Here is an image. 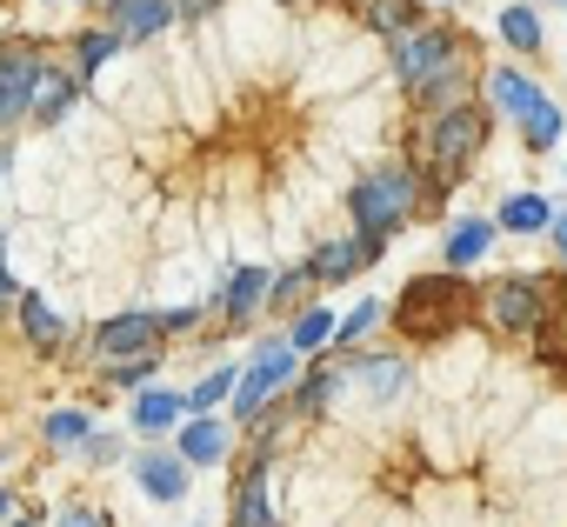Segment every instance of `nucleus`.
Instances as JSON below:
<instances>
[{
    "instance_id": "31",
    "label": "nucleus",
    "mask_w": 567,
    "mask_h": 527,
    "mask_svg": "<svg viewBox=\"0 0 567 527\" xmlns=\"http://www.w3.org/2000/svg\"><path fill=\"white\" fill-rule=\"evenodd\" d=\"M61 527H101V520H94L87 507H68V514H61Z\"/></svg>"
},
{
    "instance_id": "9",
    "label": "nucleus",
    "mask_w": 567,
    "mask_h": 527,
    "mask_svg": "<svg viewBox=\"0 0 567 527\" xmlns=\"http://www.w3.org/2000/svg\"><path fill=\"white\" fill-rule=\"evenodd\" d=\"M174 21V0H114V34L127 41H147Z\"/></svg>"
},
{
    "instance_id": "2",
    "label": "nucleus",
    "mask_w": 567,
    "mask_h": 527,
    "mask_svg": "<svg viewBox=\"0 0 567 527\" xmlns=\"http://www.w3.org/2000/svg\"><path fill=\"white\" fill-rule=\"evenodd\" d=\"M454 68H461V61H454V41H447V34H408V41L394 48V74H401V87H414L421 101H441Z\"/></svg>"
},
{
    "instance_id": "4",
    "label": "nucleus",
    "mask_w": 567,
    "mask_h": 527,
    "mask_svg": "<svg viewBox=\"0 0 567 527\" xmlns=\"http://www.w3.org/2000/svg\"><path fill=\"white\" fill-rule=\"evenodd\" d=\"M481 141H487V114H481V107H447V114L434 121V134H427V154H434L441 180H454V174L481 154Z\"/></svg>"
},
{
    "instance_id": "5",
    "label": "nucleus",
    "mask_w": 567,
    "mask_h": 527,
    "mask_svg": "<svg viewBox=\"0 0 567 527\" xmlns=\"http://www.w3.org/2000/svg\"><path fill=\"white\" fill-rule=\"evenodd\" d=\"M295 354H301L295 341H288V348H280V341H274V348H260L254 374L234 388V421H254V414H260V401H267L274 388H288V381H295Z\"/></svg>"
},
{
    "instance_id": "20",
    "label": "nucleus",
    "mask_w": 567,
    "mask_h": 527,
    "mask_svg": "<svg viewBox=\"0 0 567 527\" xmlns=\"http://www.w3.org/2000/svg\"><path fill=\"white\" fill-rule=\"evenodd\" d=\"M501 220H507L514 234H534V227L547 220V200H540V194H514V200L501 207Z\"/></svg>"
},
{
    "instance_id": "17",
    "label": "nucleus",
    "mask_w": 567,
    "mask_h": 527,
    "mask_svg": "<svg viewBox=\"0 0 567 527\" xmlns=\"http://www.w3.org/2000/svg\"><path fill=\"white\" fill-rule=\"evenodd\" d=\"M481 254H487V220H461L447 234V260H454V268H467V260H481Z\"/></svg>"
},
{
    "instance_id": "11",
    "label": "nucleus",
    "mask_w": 567,
    "mask_h": 527,
    "mask_svg": "<svg viewBox=\"0 0 567 527\" xmlns=\"http://www.w3.org/2000/svg\"><path fill=\"white\" fill-rule=\"evenodd\" d=\"M134 480H141L154 500H181V494H187V461H174V454H147V461L134 467Z\"/></svg>"
},
{
    "instance_id": "18",
    "label": "nucleus",
    "mask_w": 567,
    "mask_h": 527,
    "mask_svg": "<svg viewBox=\"0 0 567 527\" xmlns=\"http://www.w3.org/2000/svg\"><path fill=\"white\" fill-rule=\"evenodd\" d=\"M520 134H527V147H534V154H540V147H554V141H560V107H554V101H540V107L520 121Z\"/></svg>"
},
{
    "instance_id": "14",
    "label": "nucleus",
    "mask_w": 567,
    "mask_h": 527,
    "mask_svg": "<svg viewBox=\"0 0 567 527\" xmlns=\"http://www.w3.org/2000/svg\"><path fill=\"white\" fill-rule=\"evenodd\" d=\"M234 527H274L267 514V474H247L240 494H234Z\"/></svg>"
},
{
    "instance_id": "26",
    "label": "nucleus",
    "mask_w": 567,
    "mask_h": 527,
    "mask_svg": "<svg viewBox=\"0 0 567 527\" xmlns=\"http://www.w3.org/2000/svg\"><path fill=\"white\" fill-rule=\"evenodd\" d=\"M107 54H114V34H87V41H81V68H74V74H81V81H87V74H101V61H107Z\"/></svg>"
},
{
    "instance_id": "29",
    "label": "nucleus",
    "mask_w": 567,
    "mask_h": 527,
    "mask_svg": "<svg viewBox=\"0 0 567 527\" xmlns=\"http://www.w3.org/2000/svg\"><path fill=\"white\" fill-rule=\"evenodd\" d=\"M374 321H381V301H361V308H354V314H348V321H341L334 334H348V341H354V334H368Z\"/></svg>"
},
{
    "instance_id": "34",
    "label": "nucleus",
    "mask_w": 567,
    "mask_h": 527,
    "mask_svg": "<svg viewBox=\"0 0 567 527\" xmlns=\"http://www.w3.org/2000/svg\"><path fill=\"white\" fill-rule=\"evenodd\" d=\"M14 527H34V520H14Z\"/></svg>"
},
{
    "instance_id": "1",
    "label": "nucleus",
    "mask_w": 567,
    "mask_h": 527,
    "mask_svg": "<svg viewBox=\"0 0 567 527\" xmlns=\"http://www.w3.org/2000/svg\"><path fill=\"white\" fill-rule=\"evenodd\" d=\"M414 200H421V180L408 174V167H381V174H368L361 187H354V220H361V234H394L408 214H414Z\"/></svg>"
},
{
    "instance_id": "33",
    "label": "nucleus",
    "mask_w": 567,
    "mask_h": 527,
    "mask_svg": "<svg viewBox=\"0 0 567 527\" xmlns=\"http://www.w3.org/2000/svg\"><path fill=\"white\" fill-rule=\"evenodd\" d=\"M0 514H8V494H0Z\"/></svg>"
},
{
    "instance_id": "6",
    "label": "nucleus",
    "mask_w": 567,
    "mask_h": 527,
    "mask_svg": "<svg viewBox=\"0 0 567 527\" xmlns=\"http://www.w3.org/2000/svg\"><path fill=\"white\" fill-rule=\"evenodd\" d=\"M34 87H41V54H28V48L0 54V127H14L34 107Z\"/></svg>"
},
{
    "instance_id": "25",
    "label": "nucleus",
    "mask_w": 567,
    "mask_h": 527,
    "mask_svg": "<svg viewBox=\"0 0 567 527\" xmlns=\"http://www.w3.org/2000/svg\"><path fill=\"white\" fill-rule=\"evenodd\" d=\"M21 321H28V334H34V341H41V348H54V334H61V328H54V314H48V308H41V301H34V294H28V301H21Z\"/></svg>"
},
{
    "instance_id": "32",
    "label": "nucleus",
    "mask_w": 567,
    "mask_h": 527,
    "mask_svg": "<svg viewBox=\"0 0 567 527\" xmlns=\"http://www.w3.org/2000/svg\"><path fill=\"white\" fill-rule=\"evenodd\" d=\"M554 240H560V260H567V214H560V227H554Z\"/></svg>"
},
{
    "instance_id": "13",
    "label": "nucleus",
    "mask_w": 567,
    "mask_h": 527,
    "mask_svg": "<svg viewBox=\"0 0 567 527\" xmlns=\"http://www.w3.org/2000/svg\"><path fill=\"white\" fill-rule=\"evenodd\" d=\"M220 454H227V427H220V421H194V427L181 434V461L207 467V461H220Z\"/></svg>"
},
{
    "instance_id": "3",
    "label": "nucleus",
    "mask_w": 567,
    "mask_h": 527,
    "mask_svg": "<svg viewBox=\"0 0 567 527\" xmlns=\"http://www.w3.org/2000/svg\"><path fill=\"white\" fill-rule=\"evenodd\" d=\"M461 314H467V288L454 275H427L401 294V328L408 334H447Z\"/></svg>"
},
{
    "instance_id": "21",
    "label": "nucleus",
    "mask_w": 567,
    "mask_h": 527,
    "mask_svg": "<svg viewBox=\"0 0 567 527\" xmlns=\"http://www.w3.org/2000/svg\"><path fill=\"white\" fill-rule=\"evenodd\" d=\"M501 34H507L520 54H534V48H540V21H534L527 8H507V14H501Z\"/></svg>"
},
{
    "instance_id": "30",
    "label": "nucleus",
    "mask_w": 567,
    "mask_h": 527,
    "mask_svg": "<svg viewBox=\"0 0 567 527\" xmlns=\"http://www.w3.org/2000/svg\"><path fill=\"white\" fill-rule=\"evenodd\" d=\"M220 0H174V14H214Z\"/></svg>"
},
{
    "instance_id": "10",
    "label": "nucleus",
    "mask_w": 567,
    "mask_h": 527,
    "mask_svg": "<svg viewBox=\"0 0 567 527\" xmlns=\"http://www.w3.org/2000/svg\"><path fill=\"white\" fill-rule=\"evenodd\" d=\"M487 308H494V321H501V328H514V334L540 321V294H534L527 281H507V288H494V301H487Z\"/></svg>"
},
{
    "instance_id": "23",
    "label": "nucleus",
    "mask_w": 567,
    "mask_h": 527,
    "mask_svg": "<svg viewBox=\"0 0 567 527\" xmlns=\"http://www.w3.org/2000/svg\"><path fill=\"white\" fill-rule=\"evenodd\" d=\"M361 374H368V394H381V401L408 388V368H401V361H368Z\"/></svg>"
},
{
    "instance_id": "15",
    "label": "nucleus",
    "mask_w": 567,
    "mask_h": 527,
    "mask_svg": "<svg viewBox=\"0 0 567 527\" xmlns=\"http://www.w3.org/2000/svg\"><path fill=\"white\" fill-rule=\"evenodd\" d=\"M68 101H74V81L41 68V87H34V121H61V114H68Z\"/></svg>"
},
{
    "instance_id": "27",
    "label": "nucleus",
    "mask_w": 567,
    "mask_h": 527,
    "mask_svg": "<svg viewBox=\"0 0 567 527\" xmlns=\"http://www.w3.org/2000/svg\"><path fill=\"white\" fill-rule=\"evenodd\" d=\"M220 394H234V381H227V368H220V374H207V381H200V388L187 394V407H214Z\"/></svg>"
},
{
    "instance_id": "7",
    "label": "nucleus",
    "mask_w": 567,
    "mask_h": 527,
    "mask_svg": "<svg viewBox=\"0 0 567 527\" xmlns=\"http://www.w3.org/2000/svg\"><path fill=\"white\" fill-rule=\"evenodd\" d=\"M161 334H167L161 314H121V321L101 328V354H107V361H121V354H154Z\"/></svg>"
},
{
    "instance_id": "8",
    "label": "nucleus",
    "mask_w": 567,
    "mask_h": 527,
    "mask_svg": "<svg viewBox=\"0 0 567 527\" xmlns=\"http://www.w3.org/2000/svg\"><path fill=\"white\" fill-rule=\"evenodd\" d=\"M374 254H381V234L334 240V247H321V254H315V281H348V275H361V268H368Z\"/></svg>"
},
{
    "instance_id": "24",
    "label": "nucleus",
    "mask_w": 567,
    "mask_h": 527,
    "mask_svg": "<svg viewBox=\"0 0 567 527\" xmlns=\"http://www.w3.org/2000/svg\"><path fill=\"white\" fill-rule=\"evenodd\" d=\"M334 328H341V321H334V314H321V308H315V314H301V328H295V348H301V354H308V348H321V341H328V334H334Z\"/></svg>"
},
{
    "instance_id": "19",
    "label": "nucleus",
    "mask_w": 567,
    "mask_h": 527,
    "mask_svg": "<svg viewBox=\"0 0 567 527\" xmlns=\"http://www.w3.org/2000/svg\"><path fill=\"white\" fill-rule=\"evenodd\" d=\"M181 407H187V401H174V394H141V407H134V427H141V434H161V427H167Z\"/></svg>"
},
{
    "instance_id": "28",
    "label": "nucleus",
    "mask_w": 567,
    "mask_h": 527,
    "mask_svg": "<svg viewBox=\"0 0 567 527\" xmlns=\"http://www.w3.org/2000/svg\"><path fill=\"white\" fill-rule=\"evenodd\" d=\"M48 434H54L61 447H74V441H87V414H54V421H48Z\"/></svg>"
},
{
    "instance_id": "22",
    "label": "nucleus",
    "mask_w": 567,
    "mask_h": 527,
    "mask_svg": "<svg viewBox=\"0 0 567 527\" xmlns=\"http://www.w3.org/2000/svg\"><path fill=\"white\" fill-rule=\"evenodd\" d=\"M368 21H374L381 34H401V28L414 21V0H368Z\"/></svg>"
},
{
    "instance_id": "35",
    "label": "nucleus",
    "mask_w": 567,
    "mask_h": 527,
    "mask_svg": "<svg viewBox=\"0 0 567 527\" xmlns=\"http://www.w3.org/2000/svg\"><path fill=\"white\" fill-rule=\"evenodd\" d=\"M361 8H368V0H361Z\"/></svg>"
},
{
    "instance_id": "12",
    "label": "nucleus",
    "mask_w": 567,
    "mask_h": 527,
    "mask_svg": "<svg viewBox=\"0 0 567 527\" xmlns=\"http://www.w3.org/2000/svg\"><path fill=\"white\" fill-rule=\"evenodd\" d=\"M487 94H494V107H501V114H514V121H527V114H534V107L547 101V94H540V87H534L527 74H507V68H501L494 81H487Z\"/></svg>"
},
{
    "instance_id": "16",
    "label": "nucleus",
    "mask_w": 567,
    "mask_h": 527,
    "mask_svg": "<svg viewBox=\"0 0 567 527\" xmlns=\"http://www.w3.org/2000/svg\"><path fill=\"white\" fill-rule=\"evenodd\" d=\"M260 288H267V268H240V275L227 281V314H234V321H247V314H254V301H260Z\"/></svg>"
}]
</instances>
